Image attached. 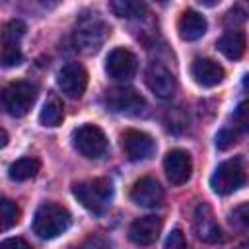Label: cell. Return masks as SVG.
Masks as SVG:
<instances>
[{"label":"cell","mask_w":249,"mask_h":249,"mask_svg":"<svg viewBox=\"0 0 249 249\" xmlns=\"http://www.w3.org/2000/svg\"><path fill=\"white\" fill-rule=\"evenodd\" d=\"M239 249H247V247H239Z\"/></svg>","instance_id":"1f68e13d"},{"label":"cell","mask_w":249,"mask_h":249,"mask_svg":"<svg viewBox=\"0 0 249 249\" xmlns=\"http://www.w3.org/2000/svg\"><path fill=\"white\" fill-rule=\"evenodd\" d=\"M241 134H243V130H239V128H235V126H226V128H222V130L216 134V146H218L220 150H228L230 146H233V144L239 140Z\"/></svg>","instance_id":"cb8c5ba5"},{"label":"cell","mask_w":249,"mask_h":249,"mask_svg":"<svg viewBox=\"0 0 249 249\" xmlns=\"http://www.w3.org/2000/svg\"><path fill=\"white\" fill-rule=\"evenodd\" d=\"M41 169V161L37 158H19L8 167V175L14 181H27L35 177Z\"/></svg>","instance_id":"d6986e66"},{"label":"cell","mask_w":249,"mask_h":249,"mask_svg":"<svg viewBox=\"0 0 249 249\" xmlns=\"http://www.w3.org/2000/svg\"><path fill=\"white\" fill-rule=\"evenodd\" d=\"M161 218L160 216H140L128 228V237L136 245H152L161 231Z\"/></svg>","instance_id":"9a60e30c"},{"label":"cell","mask_w":249,"mask_h":249,"mask_svg":"<svg viewBox=\"0 0 249 249\" xmlns=\"http://www.w3.org/2000/svg\"><path fill=\"white\" fill-rule=\"evenodd\" d=\"M25 23L21 19H12L2 27L0 49H19V41L25 35Z\"/></svg>","instance_id":"ffe728a7"},{"label":"cell","mask_w":249,"mask_h":249,"mask_svg":"<svg viewBox=\"0 0 249 249\" xmlns=\"http://www.w3.org/2000/svg\"><path fill=\"white\" fill-rule=\"evenodd\" d=\"M105 103L111 111L115 113H126V115H140V111H144L146 101L144 97L132 89V88H111L105 93Z\"/></svg>","instance_id":"52a82bcc"},{"label":"cell","mask_w":249,"mask_h":249,"mask_svg":"<svg viewBox=\"0 0 249 249\" xmlns=\"http://www.w3.org/2000/svg\"><path fill=\"white\" fill-rule=\"evenodd\" d=\"M0 249H31V245L21 237H10L0 243Z\"/></svg>","instance_id":"f1b7e54d"},{"label":"cell","mask_w":249,"mask_h":249,"mask_svg":"<svg viewBox=\"0 0 249 249\" xmlns=\"http://www.w3.org/2000/svg\"><path fill=\"white\" fill-rule=\"evenodd\" d=\"M163 169H165V175L167 179L173 183V185H183L189 181L191 177V171H193V160H191V154L185 152V150H169L165 154V160H163Z\"/></svg>","instance_id":"4fadbf2b"},{"label":"cell","mask_w":249,"mask_h":249,"mask_svg":"<svg viewBox=\"0 0 249 249\" xmlns=\"http://www.w3.org/2000/svg\"><path fill=\"white\" fill-rule=\"evenodd\" d=\"M245 185V165L241 158L222 161L210 177V187L216 195H231Z\"/></svg>","instance_id":"277c9868"},{"label":"cell","mask_w":249,"mask_h":249,"mask_svg":"<svg viewBox=\"0 0 249 249\" xmlns=\"http://www.w3.org/2000/svg\"><path fill=\"white\" fill-rule=\"evenodd\" d=\"M109 33H111V27L101 18H97V14H93V16L82 18L78 21V27L74 31V45L78 51L91 54L101 49V45L107 41Z\"/></svg>","instance_id":"3957f363"},{"label":"cell","mask_w":249,"mask_h":249,"mask_svg":"<svg viewBox=\"0 0 249 249\" xmlns=\"http://www.w3.org/2000/svg\"><path fill=\"white\" fill-rule=\"evenodd\" d=\"M72 224L70 212L56 202H43L33 216V231L41 239H53L64 233Z\"/></svg>","instance_id":"6da1fadb"},{"label":"cell","mask_w":249,"mask_h":249,"mask_svg":"<svg viewBox=\"0 0 249 249\" xmlns=\"http://www.w3.org/2000/svg\"><path fill=\"white\" fill-rule=\"evenodd\" d=\"M21 60H23V54L19 49H0V66L2 68L19 66Z\"/></svg>","instance_id":"d4e9b609"},{"label":"cell","mask_w":249,"mask_h":249,"mask_svg":"<svg viewBox=\"0 0 249 249\" xmlns=\"http://www.w3.org/2000/svg\"><path fill=\"white\" fill-rule=\"evenodd\" d=\"M193 228L200 241L204 243H216L222 239V230L214 218V212L208 202H198L193 214Z\"/></svg>","instance_id":"8fae6325"},{"label":"cell","mask_w":249,"mask_h":249,"mask_svg":"<svg viewBox=\"0 0 249 249\" xmlns=\"http://www.w3.org/2000/svg\"><path fill=\"white\" fill-rule=\"evenodd\" d=\"M35 99H37V88L31 82H25V80L10 84L2 91V103L8 109V113L14 115V117L27 115L29 109L33 107Z\"/></svg>","instance_id":"5b68a950"},{"label":"cell","mask_w":249,"mask_h":249,"mask_svg":"<svg viewBox=\"0 0 249 249\" xmlns=\"http://www.w3.org/2000/svg\"><path fill=\"white\" fill-rule=\"evenodd\" d=\"M62 119H64L62 101H60L58 97H51V99L43 105V109H41V113H39V123H41L43 126L54 128V126H58V124L62 123Z\"/></svg>","instance_id":"44dd1931"},{"label":"cell","mask_w":249,"mask_h":249,"mask_svg":"<svg viewBox=\"0 0 249 249\" xmlns=\"http://www.w3.org/2000/svg\"><path fill=\"white\" fill-rule=\"evenodd\" d=\"M245 21V10L241 8H233L226 14V25H235V23H243Z\"/></svg>","instance_id":"f546056e"},{"label":"cell","mask_w":249,"mask_h":249,"mask_svg":"<svg viewBox=\"0 0 249 249\" xmlns=\"http://www.w3.org/2000/svg\"><path fill=\"white\" fill-rule=\"evenodd\" d=\"M72 193L84 208H88L89 212L101 214L109 206V200L113 196V185L109 179L97 177V179L76 183L72 187Z\"/></svg>","instance_id":"7a4b0ae2"},{"label":"cell","mask_w":249,"mask_h":249,"mask_svg":"<svg viewBox=\"0 0 249 249\" xmlns=\"http://www.w3.org/2000/svg\"><path fill=\"white\" fill-rule=\"evenodd\" d=\"M56 84L64 95L78 99L84 95V91L88 88V72L80 62H68L58 70Z\"/></svg>","instance_id":"9c48e42d"},{"label":"cell","mask_w":249,"mask_h":249,"mask_svg":"<svg viewBox=\"0 0 249 249\" xmlns=\"http://www.w3.org/2000/svg\"><path fill=\"white\" fill-rule=\"evenodd\" d=\"M136 66H138L136 56L128 49H124V47L113 49L107 54V60H105V70H107L109 78H113L117 82L130 80L136 74Z\"/></svg>","instance_id":"30bf717a"},{"label":"cell","mask_w":249,"mask_h":249,"mask_svg":"<svg viewBox=\"0 0 249 249\" xmlns=\"http://www.w3.org/2000/svg\"><path fill=\"white\" fill-rule=\"evenodd\" d=\"M163 249H187V239H185L183 231H181V230H173V231L167 235Z\"/></svg>","instance_id":"4316f807"},{"label":"cell","mask_w":249,"mask_h":249,"mask_svg":"<svg viewBox=\"0 0 249 249\" xmlns=\"http://www.w3.org/2000/svg\"><path fill=\"white\" fill-rule=\"evenodd\" d=\"M206 19L195 10H185L177 21V31L183 41H196L206 33Z\"/></svg>","instance_id":"e0dca14e"},{"label":"cell","mask_w":249,"mask_h":249,"mask_svg":"<svg viewBox=\"0 0 249 249\" xmlns=\"http://www.w3.org/2000/svg\"><path fill=\"white\" fill-rule=\"evenodd\" d=\"M121 146H123V152L124 156L130 160V161H142V160H148L154 156L156 152V142L150 134L142 132V130H134V128H128L121 134Z\"/></svg>","instance_id":"ba28073f"},{"label":"cell","mask_w":249,"mask_h":249,"mask_svg":"<svg viewBox=\"0 0 249 249\" xmlns=\"http://www.w3.org/2000/svg\"><path fill=\"white\" fill-rule=\"evenodd\" d=\"M130 200L144 208H156L163 202V189L152 177L138 179L130 189Z\"/></svg>","instance_id":"5bb4252c"},{"label":"cell","mask_w":249,"mask_h":249,"mask_svg":"<svg viewBox=\"0 0 249 249\" xmlns=\"http://www.w3.org/2000/svg\"><path fill=\"white\" fill-rule=\"evenodd\" d=\"M177 115H179V107L169 109L167 115H165V124H167V128L173 130V132H181V130H185V126H187V117L183 115L181 119H177Z\"/></svg>","instance_id":"484cf974"},{"label":"cell","mask_w":249,"mask_h":249,"mask_svg":"<svg viewBox=\"0 0 249 249\" xmlns=\"http://www.w3.org/2000/svg\"><path fill=\"white\" fill-rule=\"evenodd\" d=\"M231 222L237 224L239 228H245L247 226V222H249V218H247V204H241V206H237L231 212Z\"/></svg>","instance_id":"83f0119b"},{"label":"cell","mask_w":249,"mask_h":249,"mask_svg":"<svg viewBox=\"0 0 249 249\" xmlns=\"http://www.w3.org/2000/svg\"><path fill=\"white\" fill-rule=\"evenodd\" d=\"M111 12L119 18H140L148 12L144 2H136V0H113L109 4Z\"/></svg>","instance_id":"7402d4cb"},{"label":"cell","mask_w":249,"mask_h":249,"mask_svg":"<svg viewBox=\"0 0 249 249\" xmlns=\"http://www.w3.org/2000/svg\"><path fill=\"white\" fill-rule=\"evenodd\" d=\"M146 84L150 88V91L160 97V99H167L175 93L177 89V82L175 76L171 74V70L167 66H163L161 62H152L146 70Z\"/></svg>","instance_id":"7c38bea8"},{"label":"cell","mask_w":249,"mask_h":249,"mask_svg":"<svg viewBox=\"0 0 249 249\" xmlns=\"http://www.w3.org/2000/svg\"><path fill=\"white\" fill-rule=\"evenodd\" d=\"M74 148L89 160L101 158L107 152V136L97 124H82L72 132Z\"/></svg>","instance_id":"8992f818"},{"label":"cell","mask_w":249,"mask_h":249,"mask_svg":"<svg viewBox=\"0 0 249 249\" xmlns=\"http://www.w3.org/2000/svg\"><path fill=\"white\" fill-rule=\"evenodd\" d=\"M218 51L230 58V60H239L245 54V47H247V39L243 31H230L226 35H222L216 43Z\"/></svg>","instance_id":"ac0fdd59"},{"label":"cell","mask_w":249,"mask_h":249,"mask_svg":"<svg viewBox=\"0 0 249 249\" xmlns=\"http://www.w3.org/2000/svg\"><path fill=\"white\" fill-rule=\"evenodd\" d=\"M19 216H21L19 206L10 198L0 196V231L14 228L19 222Z\"/></svg>","instance_id":"603a6c76"},{"label":"cell","mask_w":249,"mask_h":249,"mask_svg":"<svg viewBox=\"0 0 249 249\" xmlns=\"http://www.w3.org/2000/svg\"><path fill=\"white\" fill-rule=\"evenodd\" d=\"M6 144H8V132L0 126V148H4Z\"/></svg>","instance_id":"4dcf8cb0"},{"label":"cell","mask_w":249,"mask_h":249,"mask_svg":"<svg viewBox=\"0 0 249 249\" xmlns=\"http://www.w3.org/2000/svg\"><path fill=\"white\" fill-rule=\"evenodd\" d=\"M191 74L195 82L204 88H214L226 78L224 68L212 58H195L191 64Z\"/></svg>","instance_id":"2e32d148"}]
</instances>
